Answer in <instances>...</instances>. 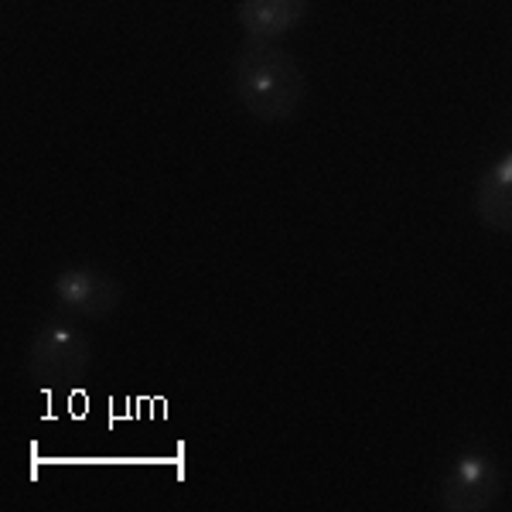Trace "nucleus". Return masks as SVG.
Instances as JSON below:
<instances>
[{
	"label": "nucleus",
	"mask_w": 512,
	"mask_h": 512,
	"mask_svg": "<svg viewBox=\"0 0 512 512\" xmlns=\"http://www.w3.org/2000/svg\"><path fill=\"white\" fill-rule=\"evenodd\" d=\"M55 301L79 321H103L120 308L123 284L99 267H69L55 280Z\"/></svg>",
	"instance_id": "nucleus-4"
},
{
	"label": "nucleus",
	"mask_w": 512,
	"mask_h": 512,
	"mask_svg": "<svg viewBox=\"0 0 512 512\" xmlns=\"http://www.w3.org/2000/svg\"><path fill=\"white\" fill-rule=\"evenodd\" d=\"M311 0H239L236 18L246 38L277 41L304 21Z\"/></svg>",
	"instance_id": "nucleus-6"
},
{
	"label": "nucleus",
	"mask_w": 512,
	"mask_h": 512,
	"mask_svg": "<svg viewBox=\"0 0 512 512\" xmlns=\"http://www.w3.org/2000/svg\"><path fill=\"white\" fill-rule=\"evenodd\" d=\"M502 495V472L492 454L465 451L454 458L441 482V506L448 512H485Z\"/></svg>",
	"instance_id": "nucleus-3"
},
{
	"label": "nucleus",
	"mask_w": 512,
	"mask_h": 512,
	"mask_svg": "<svg viewBox=\"0 0 512 512\" xmlns=\"http://www.w3.org/2000/svg\"><path fill=\"white\" fill-rule=\"evenodd\" d=\"M475 212L492 233H512V151L478 175Z\"/></svg>",
	"instance_id": "nucleus-5"
},
{
	"label": "nucleus",
	"mask_w": 512,
	"mask_h": 512,
	"mask_svg": "<svg viewBox=\"0 0 512 512\" xmlns=\"http://www.w3.org/2000/svg\"><path fill=\"white\" fill-rule=\"evenodd\" d=\"M301 62L277 41L246 38L233 59V96L236 103L260 123L294 120L304 106Z\"/></svg>",
	"instance_id": "nucleus-1"
},
{
	"label": "nucleus",
	"mask_w": 512,
	"mask_h": 512,
	"mask_svg": "<svg viewBox=\"0 0 512 512\" xmlns=\"http://www.w3.org/2000/svg\"><path fill=\"white\" fill-rule=\"evenodd\" d=\"M79 318L55 311L41 321L28 345V376L35 379L41 390H72L89 373V359H93V345L86 332L76 325Z\"/></svg>",
	"instance_id": "nucleus-2"
}]
</instances>
